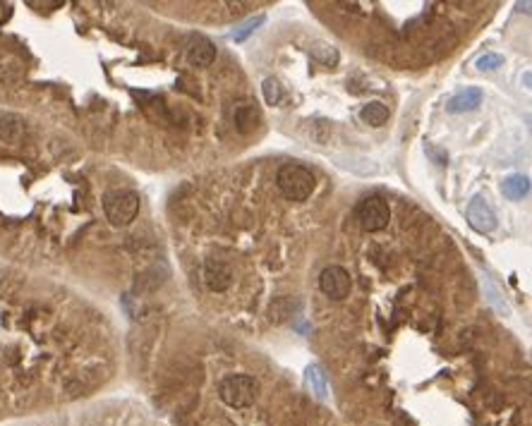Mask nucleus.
Instances as JSON below:
<instances>
[{
    "mask_svg": "<svg viewBox=\"0 0 532 426\" xmlns=\"http://www.w3.org/2000/svg\"><path fill=\"white\" fill-rule=\"evenodd\" d=\"M204 283L214 292H223L233 283V270L221 259H207V264H204Z\"/></svg>",
    "mask_w": 532,
    "mask_h": 426,
    "instance_id": "8",
    "label": "nucleus"
},
{
    "mask_svg": "<svg viewBox=\"0 0 532 426\" xmlns=\"http://www.w3.org/2000/svg\"><path fill=\"white\" fill-rule=\"evenodd\" d=\"M103 211L110 225L125 228L130 225L139 213V194L132 189H113L103 197Z\"/></svg>",
    "mask_w": 532,
    "mask_h": 426,
    "instance_id": "2",
    "label": "nucleus"
},
{
    "mask_svg": "<svg viewBox=\"0 0 532 426\" xmlns=\"http://www.w3.org/2000/svg\"><path fill=\"white\" fill-rule=\"evenodd\" d=\"M319 288L326 297L331 299H343L350 295V288H353V280H350V273L340 266H329L321 270L319 275Z\"/></svg>",
    "mask_w": 532,
    "mask_h": 426,
    "instance_id": "5",
    "label": "nucleus"
},
{
    "mask_svg": "<svg viewBox=\"0 0 532 426\" xmlns=\"http://www.w3.org/2000/svg\"><path fill=\"white\" fill-rule=\"evenodd\" d=\"M24 134V123L17 115H0V139L8 144L19 142Z\"/></svg>",
    "mask_w": 532,
    "mask_h": 426,
    "instance_id": "11",
    "label": "nucleus"
},
{
    "mask_svg": "<svg viewBox=\"0 0 532 426\" xmlns=\"http://www.w3.org/2000/svg\"><path fill=\"white\" fill-rule=\"evenodd\" d=\"M218 395L228 407H249L259 395V381L245 374L228 376V379L221 381Z\"/></svg>",
    "mask_w": 532,
    "mask_h": 426,
    "instance_id": "3",
    "label": "nucleus"
},
{
    "mask_svg": "<svg viewBox=\"0 0 532 426\" xmlns=\"http://www.w3.org/2000/svg\"><path fill=\"white\" fill-rule=\"evenodd\" d=\"M482 103V92L475 87H465L460 89L458 94H453V96L446 101V110L449 113H470V110H478Z\"/></svg>",
    "mask_w": 532,
    "mask_h": 426,
    "instance_id": "10",
    "label": "nucleus"
},
{
    "mask_svg": "<svg viewBox=\"0 0 532 426\" xmlns=\"http://www.w3.org/2000/svg\"><path fill=\"white\" fill-rule=\"evenodd\" d=\"M309 53L314 55L317 60H321L324 65H334L338 63V53H336L334 46H324V43H314L312 48H309Z\"/></svg>",
    "mask_w": 532,
    "mask_h": 426,
    "instance_id": "16",
    "label": "nucleus"
},
{
    "mask_svg": "<svg viewBox=\"0 0 532 426\" xmlns=\"http://www.w3.org/2000/svg\"><path fill=\"white\" fill-rule=\"evenodd\" d=\"M355 215H358L362 230L379 233V230H384L386 225H389L391 209L381 197H365L362 202L358 204V209H355Z\"/></svg>",
    "mask_w": 532,
    "mask_h": 426,
    "instance_id": "4",
    "label": "nucleus"
},
{
    "mask_svg": "<svg viewBox=\"0 0 532 426\" xmlns=\"http://www.w3.org/2000/svg\"><path fill=\"white\" fill-rule=\"evenodd\" d=\"M262 92H264V101L269 103V106H278L280 98H283V89H280L278 79H274V77L264 79Z\"/></svg>",
    "mask_w": 532,
    "mask_h": 426,
    "instance_id": "15",
    "label": "nucleus"
},
{
    "mask_svg": "<svg viewBox=\"0 0 532 426\" xmlns=\"http://www.w3.org/2000/svg\"><path fill=\"white\" fill-rule=\"evenodd\" d=\"M360 118H362V123L372 125V127H381V125L389 120V108H386L381 101H372V103H367V106H362Z\"/></svg>",
    "mask_w": 532,
    "mask_h": 426,
    "instance_id": "13",
    "label": "nucleus"
},
{
    "mask_svg": "<svg viewBox=\"0 0 532 426\" xmlns=\"http://www.w3.org/2000/svg\"><path fill=\"white\" fill-rule=\"evenodd\" d=\"M307 381L314 385V393H317L319 398H326V379H324V372H321V367L312 364V367L307 369Z\"/></svg>",
    "mask_w": 532,
    "mask_h": 426,
    "instance_id": "17",
    "label": "nucleus"
},
{
    "mask_svg": "<svg viewBox=\"0 0 532 426\" xmlns=\"http://www.w3.org/2000/svg\"><path fill=\"white\" fill-rule=\"evenodd\" d=\"M276 184H278L280 194H283L288 202H305L309 194L314 192V180L312 170L305 168L300 163H285L283 168L276 175Z\"/></svg>",
    "mask_w": 532,
    "mask_h": 426,
    "instance_id": "1",
    "label": "nucleus"
},
{
    "mask_svg": "<svg viewBox=\"0 0 532 426\" xmlns=\"http://www.w3.org/2000/svg\"><path fill=\"white\" fill-rule=\"evenodd\" d=\"M185 55H187V63L192 67H209L216 60V48L202 34H192L185 43Z\"/></svg>",
    "mask_w": 532,
    "mask_h": 426,
    "instance_id": "6",
    "label": "nucleus"
},
{
    "mask_svg": "<svg viewBox=\"0 0 532 426\" xmlns=\"http://www.w3.org/2000/svg\"><path fill=\"white\" fill-rule=\"evenodd\" d=\"M504 65V58L501 55H496V53H484L482 58L478 60V67L482 70V72H489V70H496V67H501Z\"/></svg>",
    "mask_w": 532,
    "mask_h": 426,
    "instance_id": "18",
    "label": "nucleus"
},
{
    "mask_svg": "<svg viewBox=\"0 0 532 426\" xmlns=\"http://www.w3.org/2000/svg\"><path fill=\"white\" fill-rule=\"evenodd\" d=\"M468 223L478 233H491L496 228V213L494 209L487 204V199L475 197L468 206Z\"/></svg>",
    "mask_w": 532,
    "mask_h": 426,
    "instance_id": "7",
    "label": "nucleus"
},
{
    "mask_svg": "<svg viewBox=\"0 0 532 426\" xmlns=\"http://www.w3.org/2000/svg\"><path fill=\"white\" fill-rule=\"evenodd\" d=\"M501 189H504V197H509V199H513V202H518V199L528 197V192H530V180L525 178V175H511V178L504 180Z\"/></svg>",
    "mask_w": 532,
    "mask_h": 426,
    "instance_id": "12",
    "label": "nucleus"
},
{
    "mask_svg": "<svg viewBox=\"0 0 532 426\" xmlns=\"http://www.w3.org/2000/svg\"><path fill=\"white\" fill-rule=\"evenodd\" d=\"M264 14H257V17H252V19H247V22L243 24V27H238L235 29L233 34H230V41H235V43H240V41H245L247 36H252L254 34V29L257 27H262L264 24Z\"/></svg>",
    "mask_w": 532,
    "mask_h": 426,
    "instance_id": "14",
    "label": "nucleus"
},
{
    "mask_svg": "<svg viewBox=\"0 0 532 426\" xmlns=\"http://www.w3.org/2000/svg\"><path fill=\"white\" fill-rule=\"evenodd\" d=\"M259 120H262V115H259V108L257 103L247 101V98H243V101H235L233 106V125L235 129H238L240 134H249L257 129Z\"/></svg>",
    "mask_w": 532,
    "mask_h": 426,
    "instance_id": "9",
    "label": "nucleus"
}]
</instances>
